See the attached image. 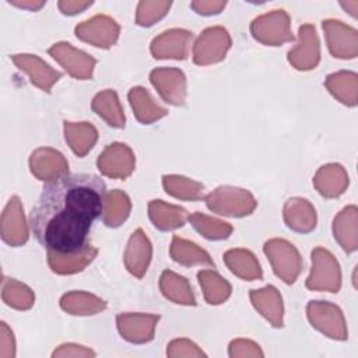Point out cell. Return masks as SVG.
<instances>
[{
  "label": "cell",
  "instance_id": "f1b7e54d",
  "mask_svg": "<svg viewBox=\"0 0 358 358\" xmlns=\"http://www.w3.org/2000/svg\"><path fill=\"white\" fill-rule=\"evenodd\" d=\"M161 291L162 294L176 302L183 305H196V299L193 296L192 288L186 278L176 275L172 271H164L161 275Z\"/></svg>",
  "mask_w": 358,
  "mask_h": 358
},
{
  "label": "cell",
  "instance_id": "4fadbf2b",
  "mask_svg": "<svg viewBox=\"0 0 358 358\" xmlns=\"http://www.w3.org/2000/svg\"><path fill=\"white\" fill-rule=\"evenodd\" d=\"M31 172L41 180H50L69 172L63 155L52 148H39L31 154Z\"/></svg>",
  "mask_w": 358,
  "mask_h": 358
},
{
  "label": "cell",
  "instance_id": "4dcf8cb0",
  "mask_svg": "<svg viewBox=\"0 0 358 358\" xmlns=\"http://www.w3.org/2000/svg\"><path fill=\"white\" fill-rule=\"evenodd\" d=\"M199 282L204 291V298L210 305L222 303L231 294V285L215 271L203 270L197 274Z\"/></svg>",
  "mask_w": 358,
  "mask_h": 358
},
{
  "label": "cell",
  "instance_id": "7c38bea8",
  "mask_svg": "<svg viewBox=\"0 0 358 358\" xmlns=\"http://www.w3.org/2000/svg\"><path fill=\"white\" fill-rule=\"evenodd\" d=\"M11 60L20 70H24L29 76L32 84L46 92H49L53 83L62 77V73L55 71L48 63L35 55H13Z\"/></svg>",
  "mask_w": 358,
  "mask_h": 358
},
{
  "label": "cell",
  "instance_id": "3957f363",
  "mask_svg": "<svg viewBox=\"0 0 358 358\" xmlns=\"http://www.w3.org/2000/svg\"><path fill=\"white\" fill-rule=\"evenodd\" d=\"M250 31L256 41L270 46H278L294 39L289 31V18L284 10H274L255 18Z\"/></svg>",
  "mask_w": 358,
  "mask_h": 358
},
{
  "label": "cell",
  "instance_id": "f35d334b",
  "mask_svg": "<svg viewBox=\"0 0 358 358\" xmlns=\"http://www.w3.org/2000/svg\"><path fill=\"white\" fill-rule=\"evenodd\" d=\"M92 4V1H87V3H81V1H59V7L62 10L63 14L67 15H74L77 13H81L83 10H85L87 7H90Z\"/></svg>",
  "mask_w": 358,
  "mask_h": 358
},
{
  "label": "cell",
  "instance_id": "8992f818",
  "mask_svg": "<svg viewBox=\"0 0 358 358\" xmlns=\"http://www.w3.org/2000/svg\"><path fill=\"white\" fill-rule=\"evenodd\" d=\"M76 35L81 41L90 42L96 48H110L119 35V25L106 15H95L76 27Z\"/></svg>",
  "mask_w": 358,
  "mask_h": 358
},
{
  "label": "cell",
  "instance_id": "d4e9b609",
  "mask_svg": "<svg viewBox=\"0 0 358 358\" xmlns=\"http://www.w3.org/2000/svg\"><path fill=\"white\" fill-rule=\"evenodd\" d=\"M171 256L176 263L183 266L203 264V266L214 267V262L211 260L210 255L206 250L200 249L196 243L185 241L178 236H173L172 239Z\"/></svg>",
  "mask_w": 358,
  "mask_h": 358
},
{
  "label": "cell",
  "instance_id": "5bb4252c",
  "mask_svg": "<svg viewBox=\"0 0 358 358\" xmlns=\"http://www.w3.org/2000/svg\"><path fill=\"white\" fill-rule=\"evenodd\" d=\"M151 260V243L144 235L143 229L138 228L129 239L126 252H124V264L127 270L141 278L147 271L148 263Z\"/></svg>",
  "mask_w": 358,
  "mask_h": 358
},
{
  "label": "cell",
  "instance_id": "603a6c76",
  "mask_svg": "<svg viewBox=\"0 0 358 358\" xmlns=\"http://www.w3.org/2000/svg\"><path fill=\"white\" fill-rule=\"evenodd\" d=\"M129 101L134 110L136 117L143 124H150L165 115H168V110L154 103L152 98L150 96L148 91L143 87H134L129 92Z\"/></svg>",
  "mask_w": 358,
  "mask_h": 358
},
{
  "label": "cell",
  "instance_id": "5b68a950",
  "mask_svg": "<svg viewBox=\"0 0 358 358\" xmlns=\"http://www.w3.org/2000/svg\"><path fill=\"white\" fill-rule=\"evenodd\" d=\"M134 155L131 150L122 143L109 144L98 157V169L109 178H127L134 169Z\"/></svg>",
  "mask_w": 358,
  "mask_h": 358
},
{
  "label": "cell",
  "instance_id": "ffe728a7",
  "mask_svg": "<svg viewBox=\"0 0 358 358\" xmlns=\"http://www.w3.org/2000/svg\"><path fill=\"white\" fill-rule=\"evenodd\" d=\"M148 215L152 224L161 231H171L182 227L189 217L185 208L166 204L162 200H152L148 204Z\"/></svg>",
  "mask_w": 358,
  "mask_h": 358
},
{
  "label": "cell",
  "instance_id": "52a82bcc",
  "mask_svg": "<svg viewBox=\"0 0 358 358\" xmlns=\"http://www.w3.org/2000/svg\"><path fill=\"white\" fill-rule=\"evenodd\" d=\"M48 52L73 77H76L78 80L91 78L92 67L95 64V59L91 57L90 55L74 49L70 43H66V42H60V43L53 45Z\"/></svg>",
  "mask_w": 358,
  "mask_h": 358
},
{
  "label": "cell",
  "instance_id": "ab89813d",
  "mask_svg": "<svg viewBox=\"0 0 358 358\" xmlns=\"http://www.w3.org/2000/svg\"><path fill=\"white\" fill-rule=\"evenodd\" d=\"M8 3H11V4H14V6H17V7H22V8H29V10H32V11H35V10H38V8H41L46 1H39V3H27V1H8Z\"/></svg>",
  "mask_w": 358,
  "mask_h": 358
},
{
  "label": "cell",
  "instance_id": "8fae6325",
  "mask_svg": "<svg viewBox=\"0 0 358 358\" xmlns=\"http://www.w3.org/2000/svg\"><path fill=\"white\" fill-rule=\"evenodd\" d=\"M1 238L11 246H20L28 239V229L25 225L20 199L13 196L1 215Z\"/></svg>",
  "mask_w": 358,
  "mask_h": 358
},
{
  "label": "cell",
  "instance_id": "d590c367",
  "mask_svg": "<svg viewBox=\"0 0 358 358\" xmlns=\"http://www.w3.org/2000/svg\"><path fill=\"white\" fill-rule=\"evenodd\" d=\"M171 3H159V1H141L138 3V8H137V24L141 27H150L152 25L155 21H158L159 18H162L168 8H169Z\"/></svg>",
  "mask_w": 358,
  "mask_h": 358
},
{
  "label": "cell",
  "instance_id": "83f0119b",
  "mask_svg": "<svg viewBox=\"0 0 358 358\" xmlns=\"http://www.w3.org/2000/svg\"><path fill=\"white\" fill-rule=\"evenodd\" d=\"M60 306L70 315H94L106 308L105 301L85 292H69L62 296Z\"/></svg>",
  "mask_w": 358,
  "mask_h": 358
},
{
  "label": "cell",
  "instance_id": "6da1fadb",
  "mask_svg": "<svg viewBox=\"0 0 358 358\" xmlns=\"http://www.w3.org/2000/svg\"><path fill=\"white\" fill-rule=\"evenodd\" d=\"M106 199L103 179L92 173H63L43 185L29 214V227L48 252L83 250L92 222L102 217Z\"/></svg>",
  "mask_w": 358,
  "mask_h": 358
},
{
  "label": "cell",
  "instance_id": "cb8c5ba5",
  "mask_svg": "<svg viewBox=\"0 0 358 358\" xmlns=\"http://www.w3.org/2000/svg\"><path fill=\"white\" fill-rule=\"evenodd\" d=\"M64 133H66V141L70 144L71 150L78 157H84L94 147L98 138L96 129L87 122H83V123L64 122Z\"/></svg>",
  "mask_w": 358,
  "mask_h": 358
},
{
  "label": "cell",
  "instance_id": "e575fe53",
  "mask_svg": "<svg viewBox=\"0 0 358 358\" xmlns=\"http://www.w3.org/2000/svg\"><path fill=\"white\" fill-rule=\"evenodd\" d=\"M312 273L309 275V278L306 280V287L309 289H317L320 291V282L323 275L326 277V288L329 292H337L340 289V266L337 263V260H334L327 270H322V267L312 262Z\"/></svg>",
  "mask_w": 358,
  "mask_h": 358
},
{
  "label": "cell",
  "instance_id": "d6986e66",
  "mask_svg": "<svg viewBox=\"0 0 358 358\" xmlns=\"http://www.w3.org/2000/svg\"><path fill=\"white\" fill-rule=\"evenodd\" d=\"M96 255V249L90 243L77 253H55L48 252V263L50 268L57 274H73L83 270Z\"/></svg>",
  "mask_w": 358,
  "mask_h": 358
},
{
  "label": "cell",
  "instance_id": "9a60e30c",
  "mask_svg": "<svg viewBox=\"0 0 358 358\" xmlns=\"http://www.w3.org/2000/svg\"><path fill=\"white\" fill-rule=\"evenodd\" d=\"M145 315H134L123 313L117 316V329L123 338L130 343H147L154 337V327L159 319V316L151 315V317L138 326Z\"/></svg>",
  "mask_w": 358,
  "mask_h": 358
},
{
  "label": "cell",
  "instance_id": "44dd1931",
  "mask_svg": "<svg viewBox=\"0 0 358 358\" xmlns=\"http://www.w3.org/2000/svg\"><path fill=\"white\" fill-rule=\"evenodd\" d=\"M158 41L169 43L164 48H151V53L155 59H176L183 60L187 55V45L192 39V32L185 29H169L162 35L157 36Z\"/></svg>",
  "mask_w": 358,
  "mask_h": 358
},
{
  "label": "cell",
  "instance_id": "4316f807",
  "mask_svg": "<svg viewBox=\"0 0 358 358\" xmlns=\"http://www.w3.org/2000/svg\"><path fill=\"white\" fill-rule=\"evenodd\" d=\"M92 109L106 120V123L112 127H123L124 126V115L119 103L117 94L112 90H106L99 92L92 101Z\"/></svg>",
  "mask_w": 358,
  "mask_h": 358
},
{
  "label": "cell",
  "instance_id": "7a4b0ae2",
  "mask_svg": "<svg viewBox=\"0 0 358 358\" xmlns=\"http://www.w3.org/2000/svg\"><path fill=\"white\" fill-rule=\"evenodd\" d=\"M264 253L267 255L275 275L284 282L292 284L301 271V256L292 243L284 239H271L264 245Z\"/></svg>",
  "mask_w": 358,
  "mask_h": 358
},
{
  "label": "cell",
  "instance_id": "836d02e7",
  "mask_svg": "<svg viewBox=\"0 0 358 358\" xmlns=\"http://www.w3.org/2000/svg\"><path fill=\"white\" fill-rule=\"evenodd\" d=\"M1 298L6 305L15 309H29L35 301L32 291L27 285L6 277L3 278Z\"/></svg>",
  "mask_w": 358,
  "mask_h": 358
},
{
  "label": "cell",
  "instance_id": "e0dca14e",
  "mask_svg": "<svg viewBox=\"0 0 358 358\" xmlns=\"http://www.w3.org/2000/svg\"><path fill=\"white\" fill-rule=\"evenodd\" d=\"M250 299L253 306L271 322L274 327L282 326V303L278 291L268 285L263 289H252Z\"/></svg>",
  "mask_w": 358,
  "mask_h": 358
},
{
  "label": "cell",
  "instance_id": "f546056e",
  "mask_svg": "<svg viewBox=\"0 0 358 358\" xmlns=\"http://www.w3.org/2000/svg\"><path fill=\"white\" fill-rule=\"evenodd\" d=\"M130 213V200L126 193L120 190H112L106 194L105 207L102 213V221L105 225L116 228L119 227Z\"/></svg>",
  "mask_w": 358,
  "mask_h": 358
},
{
  "label": "cell",
  "instance_id": "9c48e42d",
  "mask_svg": "<svg viewBox=\"0 0 358 358\" xmlns=\"http://www.w3.org/2000/svg\"><path fill=\"white\" fill-rule=\"evenodd\" d=\"M289 63L298 70H310L319 62V41L315 27L305 24L299 27V43L288 52Z\"/></svg>",
  "mask_w": 358,
  "mask_h": 358
},
{
  "label": "cell",
  "instance_id": "484cf974",
  "mask_svg": "<svg viewBox=\"0 0 358 358\" xmlns=\"http://www.w3.org/2000/svg\"><path fill=\"white\" fill-rule=\"evenodd\" d=\"M345 173L343 166L338 164H329L322 166L316 176H315V186L319 190V193L324 197H336L340 196L345 186L348 185V178H341L336 179L337 176Z\"/></svg>",
  "mask_w": 358,
  "mask_h": 358
},
{
  "label": "cell",
  "instance_id": "74e56055",
  "mask_svg": "<svg viewBox=\"0 0 358 358\" xmlns=\"http://www.w3.org/2000/svg\"><path fill=\"white\" fill-rule=\"evenodd\" d=\"M192 7L196 10L197 14L201 15H211V14H218L222 7H225V1H193Z\"/></svg>",
  "mask_w": 358,
  "mask_h": 358
},
{
  "label": "cell",
  "instance_id": "1f68e13d",
  "mask_svg": "<svg viewBox=\"0 0 358 358\" xmlns=\"http://www.w3.org/2000/svg\"><path fill=\"white\" fill-rule=\"evenodd\" d=\"M162 185L166 193L178 199L185 200H200L204 196V186L183 176L169 175L162 178Z\"/></svg>",
  "mask_w": 358,
  "mask_h": 358
},
{
  "label": "cell",
  "instance_id": "277c9868",
  "mask_svg": "<svg viewBox=\"0 0 358 358\" xmlns=\"http://www.w3.org/2000/svg\"><path fill=\"white\" fill-rule=\"evenodd\" d=\"M231 46V38L227 29L221 27L207 28L196 41L193 48V60L196 64H210L225 57Z\"/></svg>",
  "mask_w": 358,
  "mask_h": 358
},
{
  "label": "cell",
  "instance_id": "30bf717a",
  "mask_svg": "<svg viewBox=\"0 0 358 358\" xmlns=\"http://www.w3.org/2000/svg\"><path fill=\"white\" fill-rule=\"evenodd\" d=\"M308 317L313 327L319 329L324 322L327 324L326 334L331 338L337 340H345L347 331L344 327V319L341 315V310L327 302L323 301H312L308 305Z\"/></svg>",
  "mask_w": 358,
  "mask_h": 358
},
{
  "label": "cell",
  "instance_id": "7402d4cb",
  "mask_svg": "<svg viewBox=\"0 0 358 358\" xmlns=\"http://www.w3.org/2000/svg\"><path fill=\"white\" fill-rule=\"evenodd\" d=\"M224 262L228 268L243 280L262 278V268L255 255L245 249H231L224 253Z\"/></svg>",
  "mask_w": 358,
  "mask_h": 358
},
{
  "label": "cell",
  "instance_id": "ba28073f",
  "mask_svg": "<svg viewBox=\"0 0 358 358\" xmlns=\"http://www.w3.org/2000/svg\"><path fill=\"white\" fill-rule=\"evenodd\" d=\"M152 85L162 99L172 105H183L186 96V77L178 69H155L150 74Z\"/></svg>",
  "mask_w": 358,
  "mask_h": 358
},
{
  "label": "cell",
  "instance_id": "d6a6232c",
  "mask_svg": "<svg viewBox=\"0 0 358 358\" xmlns=\"http://www.w3.org/2000/svg\"><path fill=\"white\" fill-rule=\"evenodd\" d=\"M187 220L192 222L193 228L200 232L204 238L211 241H220L225 239L231 235L232 227L228 222L207 217L201 213H194L187 217Z\"/></svg>",
  "mask_w": 358,
  "mask_h": 358
},
{
  "label": "cell",
  "instance_id": "8d00e7d4",
  "mask_svg": "<svg viewBox=\"0 0 358 358\" xmlns=\"http://www.w3.org/2000/svg\"><path fill=\"white\" fill-rule=\"evenodd\" d=\"M357 83V76L355 73H347V71H340V73H334L330 74L326 80V87L329 88V91L337 96L343 103L348 105L347 101V95H345V88L348 84Z\"/></svg>",
  "mask_w": 358,
  "mask_h": 358
},
{
  "label": "cell",
  "instance_id": "ac0fdd59",
  "mask_svg": "<svg viewBox=\"0 0 358 358\" xmlns=\"http://www.w3.org/2000/svg\"><path fill=\"white\" fill-rule=\"evenodd\" d=\"M323 29L327 35V43L331 55L340 59H351L355 55L347 48V42H357V31L345 27L341 21H323Z\"/></svg>",
  "mask_w": 358,
  "mask_h": 358
},
{
  "label": "cell",
  "instance_id": "2e32d148",
  "mask_svg": "<svg viewBox=\"0 0 358 358\" xmlns=\"http://www.w3.org/2000/svg\"><path fill=\"white\" fill-rule=\"evenodd\" d=\"M284 220L289 229L301 234L310 232L316 227V213L305 199H289L284 206Z\"/></svg>",
  "mask_w": 358,
  "mask_h": 358
}]
</instances>
